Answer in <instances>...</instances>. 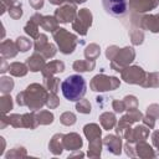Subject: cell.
<instances>
[{
    "mask_svg": "<svg viewBox=\"0 0 159 159\" xmlns=\"http://www.w3.org/2000/svg\"><path fill=\"white\" fill-rule=\"evenodd\" d=\"M61 91L66 99L71 102H77L84 97L87 91L86 80L81 75H71L63 80L61 83Z\"/></svg>",
    "mask_w": 159,
    "mask_h": 159,
    "instance_id": "obj_1",
    "label": "cell"
},
{
    "mask_svg": "<svg viewBox=\"0 0 159 159\" xmlns=\"http://www.w3.org/2000/svg\"><path fill=\"white\" fill-rule=\"evenodd\" d=\"M106 11L113 16H123L127 12V0H102Z\"/></svg>",
    "mask_w": 159,
    "mask_h": 159,
    "instance_id": "obj_2",
    "label": "cell"
}]
</instances>
